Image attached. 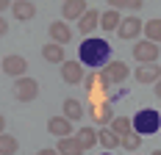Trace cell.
I'll return each instance as SVG.
<instances>
[{
	"label": "cell",
	"mask_w": 161,
	"mask_h": 155,
	"mask_svg": "<svg viewBox=\"0 0 161 155\" xmlns=\"http://www.w3.org/2000/svg\"><path fill=\"white\" fill-rule=\"evenodd\" d=\"M156 97L161 100V78H158V83H156Z\"/></svg>",
	"instance_id": "31"
},
{
	"label": "cell",
	"mask_w": 161,
	"mask_h": 155,
	"mask_svg": "<svg viewBox=\"0 0 161 155\" xmlns=\"http://www.w3.org/2000/svg\"><path fill=\"white\" fill-rule=\"evenodd\" d=\"M3 72L11 78H22L25 72H28V61L22 58V56H17V53H11V56H6L3 58Z\"/></svg>",
	"instance_id": "8"
},
{
	"label": "cell",
	"mask_w": 161,
	"mask_h": 155,
	"mask_svg": "<svg viewBox=\"0 0 161 155\" xmlns=\"http://www.w3.org/2000/svg\"><path fill=\"white\" fill-rule=\"evenodd\" d=\"M78 61L86 69H100L111 61V45L103 36H86L78 47Z\"/></svg>",
	"instance_id": "1"
},
{
	"label": "cell",
	"mask_w": 161,
	"mask_h": 155,
	"mask_svg": "<svg viewBox=\"0 0 161 155\" xmlns=\"http://www.w3.org/2000/svg\"><path fill=\"white\" fill-rule=\"evenodd\" d=\"M61 111H64L67 119H72V122H78V119H83V111H86V105L80 103V100H75V97H67L64 105H61Z\"/></svg>",
	"instance_id": "15"
},
{
	"label": "cell",
	"mask_w": 161,
	"mask_h": 155,
	"mask_svg": "<svg viewBox=\"0 0 161 155\" xmlns=\"http://www.w3.org/2000/svg\"><path fill=\"white\" fill-rule=\"evenodd\" d=\"M100 11H97V8H89V11H86V14L80 17L78 19V28H80V33H83V36H89V33H95V28H100Z\"/></svg>",
	"instance_id": "13"
},
{
	"label": "cell",
	"mask_w": 161,
	"mask_h": 155,
	"mask_svg": "<svg viewBox=\"0 0 161 155\" xmlns=\"http://www.w3.org/2000/svg\"><path fill=\"white\" fill-rule=\"evenodd\" d=\"M133 75H136L139 83H150V86H156V83H158V78H161V67H158L156 61H153V64H142V67H136V72H133Z\"/></svg>",
	"instance_id": "11"
},
{
	"label": "cell",
	"mask_w": 161,
	"mask_h": 155,
	"mask_svg": "<svg viewBox=\"0 0 161 155\" xmlns=\"http://www.w3.org/2000/svg\"><path fill=\"white\" fill-rule=\"evenodd\" d=\"M50 39L53 42H58V45H67L69 39H72V28L67 25V22H50Z\"/></svg>",
	"instance_id": "16"
},
{
	"label": "cell",
	"mask_w": 161,
	"mask_h": 155,
	"mask_svg": "<svg viewBox=\"0 0 161 155\" xmlns=\"http://www.w3.org/2000/svg\"><path fill=\"white\" fill-rule=\"evenodd\" d=\"M6 31H8V22H6V19L0 17V36H6Z\"/></svg>",
	"instance_id": "28"
},
{
	"label": "cell",
	"mask_w": 161,
	"mask_h": 155,
	"mask_svg": "<svg viewBox=\"0 0 161 155\" xmlns=\"http://www.w3.org/2000/svg\"><path fill=\"white\" fill-rule=\"evenodd\" d=\"M103 75H106V80L111 83V86H117V83H122V80H128L130 69L125 61H108L106 64V69H103Z\"/></svg>",
	"instance_id": "7"
},
{
	"label": "cell",
	"mask_w": 161,
	"mask_h": 155,
	"mask_svg": "<svg viewBox=\"0 0 161 155\" xmlns=\"http://www.w3.org/2000/svg\"><path fill=\"white\" fill-rule=\"evenodd\" d=\"M119 22H122V17H119V8H108V11H103V17H100V28L106 33H111L119 28Z\"/></svg>",
	"instance_id": "18"
},
{
	"label": "cell",
	"mask_w": 161,
	"mask_h": 155,
	"mask_svg": "<svg viewBox=\"0 0 161 155\" xmlns=\"http://www.w3.org/2000/svg\"><path fill=\"white\" fill-rule=\"evenodd\" d=\"M150 155H161V150H156V152H150Z\"/></svg>",
	"instance_id": "32"
},
{
	"label": "cell",
	"mask_w": 161,
	"mask_h": 155,
	"mask_svg": "<svg viewBox=\"0 0 161 155\" xmlns=\"http://www.w3.org/2000/svg\"><path fill=\"white\" fill-rule=\"evenodd\" d=\"M111 8H130V0H106Z\"/></svg>",
	"instance_id": "26"
},
{
	"label": "cell",
	"mask_w": 161,
	"mask_h": 155,
	"mask_svg": "<svg viewBox=\"0 0 161 155\" xmlns=\"http://www.w3.org/2000/svg\"><path fill=\"white\" fill-rule=\"evenodd\" d=\"M36 155H61V152H58V150H50V147H45V150H39Z\"/></svg>",
	"instance_id": "27"
},
{
	"label": "cell",
	"mask_w": 161,
	"mask_h": 155,
	"mask_svg": "<svg viewBox=\"0 0 161 155\" xmlns=\"http://www.w3.org/2000/svg\"><path fill=\"white\" fill-rule=\"evenodd\" d=\"M8 6H11V0H0V11H6Z\"/></svg>",
	"instance_id": "29"
},
{
	"label": "cell",
	"mask_w": 161,
	"mask_h": 155,
	"mask_svg": "<svg viewBox=\"0 0 161 155\" xmlns=\"http://www.w3.org/2000/svg\"><path fill=\"white\" fill-rule=\"evenodd\" d=\"M86 11H89V8H86V0H64L61 17H64V22H78Z\"/></svg>",
	"instance_id": "9"
},
{
	"label": "cell",
	"mask_w": 161,
	"mask_h": 155,
	"mask_svg": "<svg viewBox=\"0 0 161 155\" xmlns=\"http://www.w3.org/2000/svg\"><path fill=\"white\" fill-rule=\"evenodd\" d=\"M11 92H14V97L19 103H33V100L39 97V80H33V78H28V75L14 78Z\"/></svg>",
	"instance_id": "3"
},
{
	"label": "cell",
	"mask_w": 161,
	"mask_h": 155,
	"mask_svg": "<svg viewBox=\"0 0 161 155\" xmlns=\"http://www.w3.org/2000/svg\"><path fill=\"white\" fill-rule=\"evenodd\" d=\"M133 58H136L139 64H153V61H158V45H156V42H150V39L136 42V45H133Z\"/></svg>",
	"instance_id": "4"
},
{
	"label": "cell",
	"mask_w": 161,
	"mask_h": 155,
	"mask_svg": "<svg viewBox=\"0 0 161 155\" xmlns=\"http://www.w3.org/2000/svg\"><path fill=\"white\" fill-rule=\"evenodd\" d=\"M47 133H53L56 139L72 136V119H67V116H50L47 119Z\"/></svg>",
	"instance_id": "10"
},
{
	"label": "cell",
	"mask_w": 161,
	"mask_h": 155,
	"mask_svg": "<svg viewBox=\"0 0 161 155\" xmlns=\"http://www.w3.org/2000/svg\"><path fill=\"white\" fill-rule=\"evenodd\" d=\"M103 155H111V150H106V152H103Z\"/></svg>",
	"instance_id": "33"
},
{
	"label": "cell",
	"mask_w": 161,
	"mask_h": 155,
	"mask_svg": "<svg viewBox=\"0 0 161 155\" xmlns=\"http://www.w3.org/2000/svg\"><path fill=\"white\" fill-rule=\"evenodd\" d=\"M42 58L50 64H64V45H58V42H50V45L42 47Z\"/></svg>",
	"instance_id": "17"
},
{
	"label": "cell",
	"mask_w": 161,
	"mask_h": 155,
	"mask_svg": "<svg viewBox=\"0 0 161 155\" xmlns=\"http://www.w3.org/2000/svg\"><path fill=\"white\" fill-rule=\"evenodd\" d=\"M139 33H145V22L139 19V17H125L122 22H119V28H117V36L119 39H139Z\"/></svg>",
	"instance_id": "5"
},
{
	"label": "cell",
	"mask_w": 161,
	"mask_h": 155,
	"mask_svg": "<svg viewBox=\"0 0 161 155\" xmlns=\"http://www.w3.org/2000/svg\"><path fill=\"white\" fill-rule=\"evenodd\" d=\"M56 150L61 155H83V144L78 141V136H64V139H58V144H56Z\"/></svg>",
	"instance_id": "14"
},
{
	"label": "cell",
	"mask_w": 161,
	"mask_h": 155,
	"mask_svg": "<svg viewBox=\"0 0 161 155\" xmlns=\"http://www.w3.org/2000/svg\"><path fill=\"white\" fill-rule=\"evenodd\" d=\"M108 127H111L117 136H125V133H130V130H133V119H128V116H114Z\"/></svg>",
	"instance_id": "23"
},
{
	"label": "cell",
	"mask_w": 161,
	"mask_h": 155,
	"mask_svg": "<svg viewBox=\"0 0 161 155\" xmlns=\"http://www.w3.org/2000/svg\"><path fill=\"white\" fill-rule=\"evenodd\" d=\"M11 14H14L17 22H31L36 17V6H33V0H17L11 6Z\"/></svg>",
	"instance_id": "12"
},
{
	"label": "cell",
	"mask_w": 161,
	"mask_h": 155,
	"mask_svg": "<svg viewBox=\"0 0 161 155\" xmlns=\"http://www.w3.org/2000/svg\"><path fill=\"white\" fill-rule=\"evenodd\" d=\"M161 127V114L156 108H139L133 116V130L139 136H156Z\"/></svg>",
	"instance_id": "2"
},
{
	"label": "cell",
	"mask_w": 161,
	"mask_h": 155,
	"mask_svg": "<svg viewBox=\"0 0 161 155\" xmlns=\"http://www.w3.org/2000/svg\"><path fill=\"white\" fill-rule=\"evenodd\" d=\"M19 150V141L11 133H0V155H17Z\"/></svg>",
	"instance_id": "21"
},
{
	"label": "cell",
	"mask_w": 161,
	"mask_h": 155,
	"mask_svg": "<svg viewBox=\"0 0 161 155\" xmlns=\"http://www.w3.org/2000/svg\"><path fill=\"white\" fill-rule=\"evenodd\" d=\"M58 67H61V80L69 83V86H75V83H80L86 78V67L80 61H64V64H58Z\"/></svg>",
	"instance_id": "6"
},
{
	"label": "cell",
	"mask_w": 161,
	"mask_h": 155,
	"mask_svg": "<svg viewBox=\"0 0 161 155\" xmlns=\"http://www.w3.org/2000/svg\"><path fill=\"white\" fill-rule=\"evenodd\" d=\"M97 133H100V147H103V150H117V147H119V136L114 133L111 127H106V125H103Z\"/></svg>",
	"instance_id": "20"
},
{
	"label": "cell",
	"mask_w": 161,
	"mask_h": 155,
	"mask_svg": "<svg viewBox=\"0 0 161 155\" xmlns=\"http://www.w3.org/2000/svg\"><path fill=\"white\" fill-rule=\"evenodd\" d=\"M145 36L150 39V42L161 45V19H147L145 22Z\"/></svg>",
	"instance_id": "24"
},
{
	"label": "cell",
	"mask_w": 161,
	"mask_h": 155,
	"mask_svg": "<svg viewBox=\"0 0 161 155\" xmlns=\"http://www.w3.org/2000/svg\"><path fill=\"white\" fill-rule=\"evenodd\" d=\"M92 116H95V122H100V125H111V119H114V114H111V105L106 103V105H97L95 111H89Z\"/></svg>",
	"instance_id": "25"
},
{
	"label": "cell",
	"mask_w": 161,
	"mask_h": 155,
	"mask_svg": "<svg viewBox=\"0 0 161 155\" xmlns=\"http://www.w3.org/2000/svg\"><path fill=\"white\" fill-rule=\"evenodd\" d=\"M0 133H6V116L0 114Z\"/></svg>",
	"instance_id": "30"
},
{
	"label": "cell",
	"mask_w": 161,
	"mask_h": 155,
	"mask_svg": "<svg viewBox=\"0 0 161 155\" xmlns=\"http://www.w3.org/2000/svg\"><path fill=\"white\" fill-rule=\"evenodd\" d=\"M75 136H78V141L86 147V150H92L95 144H100V133H97L95 127H89V125H83L80 130H75Z\"/></svg>",
	"instance_id": "19"
},
{
	"label": "cell",
	"mask_w": 161,
	"mask_h": 155,
	"mask_svg": "<svg viewBox=\"0 0 161 155\" xmlns=\"http://www.w3.org/2000/svg\"><path fill=\"white\" fill-rule=\"evenodd\" d=\"M139 144H142V136H139L136 130H130V133H125V136H119V147L128 150V152H136Z\"/></svg>",
	"instance_id": "22"
}]
</instances>
